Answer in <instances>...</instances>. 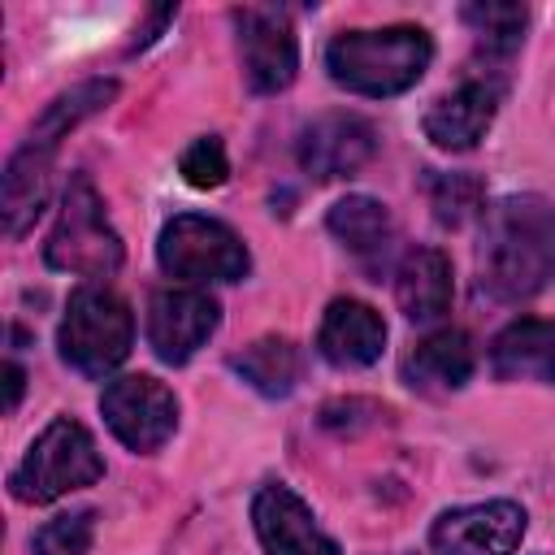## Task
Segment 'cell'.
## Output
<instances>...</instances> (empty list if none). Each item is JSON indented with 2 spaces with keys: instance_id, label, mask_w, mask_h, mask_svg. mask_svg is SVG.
Returning a JSON list of instances; mask_svg holds the SVG:
<instances>
[{
  "instance_id": "44dd1931",
  "label": "cell",
  "mask_w": 555,
  "mask_h": 555,
  "mask_svg": "<svg viewBox=\"0 0 555 555\" xmlns=\"http://www.w3.org/2000/svg\"><path fill=\"white\" fill-rule=\"evenodd\" d=\"M113 95H117V82H113V78H87V82H78L74 91L56 95V100L39 113V121L30 126V143H39V147H56L82 117L100 113Z\"/></svg>"
},
{
  "instance_id": "2e32d148",
  "label": "cell",
  "mask_w": 555,
  "mask_h": 555,
  "mask_svg": "<svg viewBox=\"0 0 555 555\" xmlns=\"http://www.w3.org/2000/svg\"><path fill=\"white\" fill-rule=\"evenodd\" d=\"M490 369L503 382H546L555 386V321H512L490 343Z\"/></svg>"
},
{
  "instance_id": "7a4b0ae2",
  "label": "cell",
  "mask_w": 555,
  "mask_h": 555,
  "mask_svg": "<svg viewBox=\"0 0 555 555\" xmlns=\"http://www.w3.org/2000/svg\"><path fill=\"white\" fill-rule=\"evenodd\" d=\"M434 61V39L421 26H386V30H343L325 48V69L338 87L356 95H399L408 91Z\"/></svg>"
},
{
  "instance_id": "8fae6325",
  "label": "cell",
  "mask_w": 555,
  "mask_h": 555,
  "mask_svg": "<svg viewBox=\"0 0 555 555\" xmlns=\"http://www.w3.org/2000/svg\"><path fill=\"white\" fill-rule=\"evenodd\" d=\"M299 165L304 173L334 182L360 173L377 152V130L360 113H321L299 130Z\"/></svg>"
},
{
  "instance_id": "52a82bcc",
  "label": "cell",
  "mask_w": 555,
  "mask_h": 555,
  "mask_svg": "<svg viewBox=\"0 0 555 555\" xmlns=\"http://www.w3.org/2000/svg\"><path fill=\"white\" fill-rule=\"evenodd\" d=\"M100 412H104L108 429L117 434V442H126L130 451H156L178 429L173 390L165 382L147 377V373L113 377L104 386V395H100Z\"/></svg>"
},
{
  "instance_id": "5b68a950",
  "label": "cell",
  "mask_w": 555,
  "mask_h": 555,
  "mask_svg": "<svg viewBox=\"0 0 555 555\" xmlns=\"http://www.w3.org/2000/svg\"><path fill=\"white\" fill-rule=\"evenodd\" d=\"M121 238L117 230L108 225V212H104V199L95 195L91 178L74 173L69 186H65V199H61V212H56V225L48 234V247H43V260L61 273H78V278H108L121 269Z\"/></svg>"
},
{
  "instance_id": "7402d4cb",
  "label": "cell",
  "mask_w": 555,
  "mask_h": 555,
  "mask_svg": "<svg viewBox=\"0 0 555 555\" xmlns=\"http://www.w3.org/2000/svg\"><path fill=\"white\" fill-rule=\"evenodd\" d=\"M525 22H529L525 4H503V0L464 4V26L477 35V52L486 61H507L525 39Z\"/></svg>"
},
{
  "instance_id": "9c48e42d",
  "label": "cell",
  "mask_w": 555,
  "mask_h": 555,
  "mask_svg": "<svg viewBox=\"0 0 555 555\" xmlns=\"http://www.w3.org/2000/svg\"><path fill=\"white\" fill-rule=\"evenodd\" d=\"M221 308L199 286H169L156 291L147 304V347L165 364H186L217 330Z\"/></svg>"
},
{
  "instance_id": "603a6c76",
  "label": "cell",
  "mask_w": 555,
  "mask_h": 555,
  "mask_svg": "<svg viewBox=\"0 0 555 555\" xmlns=\"http://www.w3.org/2000/svg\"><path fill=\"white\" fill-rule=\"evenodd\" d=\"M481 182L473 173H434L429 178V208L442 225H464L473 212H486L481 208Z\"/></svg>"
},
{
  "instance_id": "484cf974",
  "label": "cell",
  "mask_w": 555,
  "mask_h": 555,
  "mask_svg": "<svg viewBox=\"0 0 555 555\" xmlns=\"http://www.w3.org/2000/svg\"><path fill=\"white\" fill-rule=\"evenodd\" d=\"M22 386H26V373H22V364L17 360H4V412H13L17 408V399H22Z\"/></svg>"
},
{
  "instance_id": "d6986e66",
  "label": "cell",
  "mask_w": 555,
  "mask_h": 555,
  "mask_svg": "<svg viewBox=\"0 0 555 555\" xmlns=\"http://www.w3.org/2000/svg\"><path fill=\"white\" fill-rule=\"evenodd\" d=\"M330 234L360 260H377L390 251V238H395V221L386 212L382 199H369V195H347L330 208Z\"/></svg>"
},
{
  "instance_id": "9a60e30c",
  "label": "cell",
  "mask_w": 555,
  "mask_h": 555,
  "mask_svg": "<svg viewBox=\"0 0 555 555\" xmlns=\"http://www.w3.org/2000/svg\"><path fill=\"white\" fill-rule=\"evenodd\" d=\"M52 152L56 147H39V143H22L9 165H4V186H0V217H4V234L22 238L35 217L48 204V186H52Z\"/></svg>"
},
{
  "instance_id": "3957f363",
  "label": "cell",
  "mask_w": 555,
  "mask_h": 555,
  "mask_svg": "<svg viewBox=\"0 0 555 555\" xmlns=\"http://www.w3.org/2000/svg\"><path fill=\"white\" fill-rule=\"evenodd\" d=\"M134 343V317L126 299L108 286H78L65 304L56 347L61 360L82 377H108Z\"/></svg>"
},
{
  "instance_id": "ba28073f",
  "label": "cell",
  "mask_w": 555,
  "mask_h": 555,
  "mask_svg": "<svg viewBox=\"0 0 555 555\" xmlns=\"http://www.w3.org/2000/svg\"><path fill=\"white\" fill-rule=\"evenodd\" d=\"M234 26H238V56L247 87L260 95L291 87L299 69V39L291 17L273 4H247L234 9Z\"/></svg>"
},
{
  "instance_id": "30bf717a",
  "label": "cell",
  "mask_w": 555,
  "mask_h": 555,
  "mask_svg": "<svg viewBox=\"0 0 555 555\" xmlns=\"http://www.w3.org/2000/svg\"><path fill=\"white\" fill-rule=\"evenodd\" d=\"M525 538V507L512 499L451 507L434 520V551L438 555H512Z\"/></svg>"
},
{
  "instance_id": "cb8c5ba5",
  "label": "cell",
  "mask_w": 555,
  "mask_h": 555,
  "mask_svg": "<svg viewBox=\"0 0 555 555\" xmlns=\"http://www.w3.org/2000/svg\"><path fill=\"white\" fill-rule=\"evenodd\" d=\"M91 538H95V512L91 507H78V512H65V516H52L39 533H35V555H87L91 551Z\"/></svg>"
},
{
  "instance_id": "6da1fadb",
  "label": "cell",
  "mask_w": 555,
  "mask_h": 555,
  "mask_svg": "<svg viewBox=\"0 0 555 555\" xmlns=\"http://www.w3.org/2000/svg\"><path fill=\"white\" fill-rule=\"evenodd\" d=\"M555 278V208L542 195H507L481 212L477 286L520 304Z\"/></svg>"
},
{
  "instance_id": "ffe728a7",
  "label": "cell",
  "mask_w": 555,
  "mask_h": 555,
  "mask_svg": "<svg viewBox=\"0 0 555 555\" xmlns=\"http://www.w3.org/2000/svg\"><path fill=\"white\" fill-rule=\"evenodd\" d=\"M230 369H234L251 390H260V395H269V399H282V395H291L295 382H299V347H295L291 338L269 334V338L247 343L238 356H230Z\"/></svg>"
},
{
  "instance_id": "7c38bea8",
  "label": "cell",
  "mask_w": 555,
  "mask_h": 555,
  "mask_svg": "<svg viewBox=\"0 0 555 555\" xmlns=\"http://www.w3.org/2000/svg\"><path fill=\"white\" fill-rule=\"evenodd\" d=\"M499 100H503V78L499 74H473L455 91H447L442 100L429 104L425 134L442 152H468L486 139V130L499 113Z\"/></svg>"
},
{
  "instance_id": "277c9868",
  "label": "cell",
  "mask_w": 555,
  "mask_h": 555,
  "mask_svg": "<svg viewBox=\"0 0 555 555\" xmlns=\"http://www.w3.org/2000/svg\"><path fill=\"white\" fill-rule=\"evenodd\" d=\"M104 477V460L95 451V438L74 416H56L22 455V464L9 473V490L22 503H52L69 490L95 486Z\"/></svg>"
},
{
  "instance_id": "5bb4252c",
  "label": "cell",
  "mask_w": 555,
  "mask_h": 555,
  "mask_svg": "<svg viewBox=\"0 0 555 555\" xmlns=\"http://www.w3.org/2000/svg\"><path fill=\"white\" fill-rule=\"evenodd\" d=\"M317 347L338 369H364L386 347V321L377 308H369L360 299H334L321 317Z\"/></svg>"
},
{
  "instance_id": "d4e9b609",
  "label": "cell",
  "mask_w": 555,
  "mask_h": 555,
  "mask_svg": "<svg viewBox=\"0 0 555 555\" xmlns=\"http://www.w3.org/2000/svg\"><path fill=\"white\" fill-rule=\"evenodd\" d=\"M178 169H182L186 186H195V191H212V186H221V182L230 178V160H225V147H221V139H217V134H204V139H195V143L182 152Z\"/></svg>"
},
{
  "instance_id": "8992f818",
  "label": "cell",
  "mask_w": 555,
  "mask_h": 555,
  "mask_svg": "<svg viewBox=\"0 0 555 555\" xmlns=\"http://www.w3.org/2000/svg\"><path fill=\"white\" fill-rule=\"evenodd\" d=\"M156 260H160L165 273H173L191 286L238 282L251 264L243 238L225 221H212V217H199V212H182L160 230Z\"/></svg>"
},
{
  "instance_id": "e0dca14e",
  "label": "cell",
  "mask_w": 555,
  "mask_h": 555,
  "mask_svg": "<svg viewBox=\"0 0 555 555\" xmlns=\"http://www.w3.org/2000/svg\"><path fill=\"white\" fill-rule=\"evenodd\" d=\"M451 260L438 247H416L395 269V299L408 321H438L451 308Z\"/></svg>"
},
{
  "instance_id": "4fadbf2b",
  "label": "cell",
  "mask_w": 555,
  "mask_h": 555,
  "mask_svg": "<svg viewBox=\"0 0 555 555\" xmlns=\"http://www.w3.org/2000/svg\"><path fill=\"white\" fill-rule=\"evenodd\" d=\"M251 525L269 555H338L334 538L317 525L308 503L286 486H260L251 499Z\"/></svg>"
},
{
  "instance_id": "ac0fdd59",
  "label": "cell",
  "mask_w": 555,
  "mask_h": 555,
  "mask_svg": "<svg viewBox=\"0 0 555 555\" xmlns=\"http://www.w3.org/2000/svg\"><path fill=\"white\" fill-rule=\"evenodd\" d=\"M473 364H477V356H473V338L464 330H434L416 343L403 373H408V386L429 390V395H447L473 377Z\"/></svg>"
}]
</instances>
